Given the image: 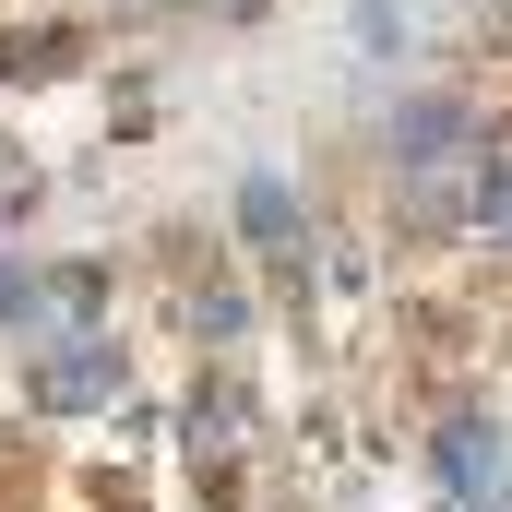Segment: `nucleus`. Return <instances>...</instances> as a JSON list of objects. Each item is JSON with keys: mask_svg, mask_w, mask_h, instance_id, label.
<instances>
[{"mask_svg": "<svg viewBox=\"0 0 512 512\" xmlns=\"http://www.w3.org/2000/svg\"><path fill=\"white\" fill-rule=\"evenodd\" d=\"M501 465H512V441L489 417H441V489L453 501H501Z\"/></svg>", "mask_w": 512, "mask_h": 512, "instance_id": "obj_1", "label": "nucleus"}, {"mask_svg": "<svg viewBox=\"0 0 512 512\" xmlns=\"http://www.w3.org/2000/svg\"><path fill=\"white\" fill-rule=\"evenodd\" d=\"M239 227H251V251L274 262V274H298L310 227H298V203H286V179H274V167H262V179H239Z\"/></svg>", "mask_w": 512, "mask_h": 512, "instance_id": "obj_2", "label": "nucleus"}, {"mask_svg": "<svg viewBox=\"0 0 512 512\" xmlns=\"http://www.w3.org/2000/svg\"><path fill=\"white\" fill-rule=\"evenodd\" d=\"M108 393H120V358H108V346H60V358L36 370V405H48V417H84V405H108Z\"/></svg>", "mask_w": 512, "mask_h": 512, "instance_id": "obj_3", "label": "nucleus"}, {"mask_svg": "<svg viewBox=\"0 0 512 512\" xmlns=\"http://www.w3.org/2000/svg\"><path fill=\"white\" fill-rule=\"evenodd\" d=\"M191 453H203V465H239V405H227V393L191 405Z\"/></svg>", "mask_w": 512, "mask_h": 512, "instance_id": "obj_4", "label": "nucleus"}, {"mask_svg": "<svg viewBox=\"0 0 512 512\" xmlns=\"http://www.w3.org/2000/svg\"><path fill=\"white\" fill-rule=\"evenodd\" d=\"M239 322H251L239 286H203V298H191V334H203V346H239Z\"/></svg>", "mask_w": 512, "mask_h": 512, "instance_id": "obj_5", "label": "nucleus"}, {"mask_svg": "<svg viewBox=\"0 0 512 512\" xmlns=\"http://www.w3.org/2000/svg\"><path fill=\"white\" fill-rule=\"evenodd\" d=\"M36 72H72V36H24V48H0V84H36Z\"/></svg>", "mask_w": 512, "mask_h": 512, "instance_id": "obj_6", "label": "nucleus"}, {"mask_svg": "<svg viewBox=\"0 0 512 512\" xmlns=\"http://www.w3.org/2000/svg\"><path fill=\"white\" fill-rule=\"evenodd\" d=\"M477 227L512 239V167H477Z\"/></svg>", "mask_w": 512, "mask_h": 512, "instance_id": "obj_7", "label": "nucleus"}, {"mask_svg": "<svg viewBox=\"0 0 512 512\" xmlns=\"http://www.w3.org/2000/svg\"><path fill=\"white\" fill-rule=\"evenodd\" d=\"M0 310H24V274H0Z\"/></svg>", "mask_w": 512, "mask_h": 512, "instance_id": "obj_8", "label": "nucleus"}, {"mask_svg": "<svg viewBox=\"0 0 512 512\" xmlns=\"http://www.w3.org/2000/svg\"><path fill=\"white\" fill-rule=\"evenodd\" d=\"M215 12H262V0H215Z\"/></svg>", "mask_w": 512, "mask_h": 512, "instance_id": "obj_9", "label": "nucleus"}]
</instances>
